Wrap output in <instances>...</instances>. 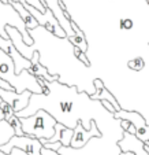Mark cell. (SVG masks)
<instances>
[{
    "instance_id": "1",
    "label": "cell",
    "mask_w": 149,
    "mask_h": 155,
    "mask_svg": "<svg viewBox=\"0 0 149 155\" xmlns=\"http://www.w3.org/2000/svg\"><path fill=\"white\" fill-rule=\"evenodd\" d=\"M0 78L10 82L15 88L17 94L30 91L36 95H44V87H41L38 78L32 76L29 70H24L21 76H17L14 61L2 48H0Z\"/></svg>"
},
{
    "instance_id": "2",
    "label": "cell",
    "mask_w": 149,
    "mask_h": 155,
    "mask_svg": "<svg viewBox=\"0 0 149 155\" xmlns=\"http://www.w3.org/2000/svg\"><path fill=\"white\" fill-rule=\"evenodd\" d=\"M19 120L22 124V130L26 136L38 140H51L55 135V125L58 124V120L53 118L47 110L40 108L36 114Z\"/></svg>"
},
{
    "instance_id": "3",
    "label": "cell",
    "mask_w": 149,
    "mask_h": 155,
    "mask_svg": "<svg viewBox=\"0 0 149 155\" xmlns=\"http://www.w3.org/2000/svg\"><path fill=\"white\" fill-rule=\"evenodd\" d=\"M18 2H21V3L24 4V7L36 18V21L38 22V25H40L41 28L47 29L49 33H52L53 36H56V37H59V38L67 37L66 32L63 30V28H62L60 24H59V21L56 19V17L53 15V12L51 11L49 8H47L45 12H41V11H38L36 7L30 6L26 0H18Z\"/></svg>"
},
{
    "instance_id": "4",
    "label": "cell",
    "mask_w": 149,
    "mask_h": 155,
    "mask_svg": "<svg viewBox=\"0 0 149 155\" xmlns=\"http://www.w3.org/2000/svg\"><path fill=\"white\" fill-rule=\"evenodd\" d=\"M12 148H19L21 151H25L27 155H43V144L38 139H33L30 136H12L8 141L0 146V151L6 155L12 154Z\"/></svg>"
},
{
    "instance_id": "5",
    "label": "cell",
    "mask_w": 149,
    "mask_h": 155,
    "mask_svg": "<svg viewBox=\"0 0 149 155\" xmlns=\"http://www.w3.org/2000/svg\"><path fill=\"white\" fill-rule=\"evenodd\" d=\"M115 120L120 121H130L132 125L135 128V136L144 143L149 141V125L146 124L145 118L140 114L138 111H126V110H120V111L114 114Z\"/></svg>"
},
{
    "instance_id": "6",
    "label": "cell",
    "mask_w": 149,
    "mask_h": 155,
    "mask_svg": "<svg viewBox=\"0 0 149 155\" xmlns=\"http://www.w3.org/2000/svg\"><path fill=\"white\" fill-rule=\"evenodd\" d=\"M0 48L12 58L15 63V73L17 76H21V73L24 70H29L32 68V61L30 59H26L25 56L21 55V52L15 48L14 43L11 41V38H4L3 36L0 35Z\"/></svg>"
},
{
    "instance_id": "7",
    "label": "cell",
    "mask_w": 149,
    "mask_h": 155,
    "mask_svg": "<svg viewBox=\"0 0 149 155\" xmlns=\"http://www.w3.org/2000/svg\"><path fill=\"white\" fill-rule=\"evenodd\" d=\"M100 136H101V132H100V129L97 128L94 121H92V128L89 129V130L85 129L84 125H82V122L79 121V122L77 124V126L74 128V136H73V140H71L70 147L71 148H75V150H81V148H84L92 139L100 137Z\"/></svg>"
},
{
    "instance_id": "8",
    "label": "cell",
    "mask_w": 149,
    "mask_h": 155,
    "mask_svg": "<svg viewBox=\"0 0 149 155\" xmlns=\"http://www.w3.org/2000/svg\"><path fill=\"white\" fill-rule=\"evenodd\" d=\"M33 92L30 91H25L22 94H17L15 91H6L0 88V96L4 102H7L12 108L15 110V114L24 111L25 108L29 106L30 99H32Z\"/></svg>"
},
{
    "instance_id": "9",
    "label": "cell",
    "mask_w": 149,
    "mask_h": 155,
    "mask_svg": "<svg viewBox=\"0 0 149 155\" xmlns=\"http://www.w3.org/2000/svg\"><path fill=\"white\" fill-rule=\"evenodd\" d=\"M93 87H94V94L90 95V99L92 100H99V102H103V100H107V102L112 103V106L115 107V110L118 111H120L122 110V107L119 106V103L116 102V99L114 97V95L111 94V92L107 89V88L104 87V82L101 81L100 78H96L93 81Z\"/></svg>"
},
{
    "instance_id": "10",
    "label": "cell",
    "mask_w": 149,
    "mask_h": 155,
    "mask_svg": "<svg viewBox=\"0 0 149 155\" xmlns=\"http://www.w3.org/2000/svg\"><path fill=\"white\" fill-rule=\"evenodd\" d=\"M74 136V129L67 128L66 125L58 122L55 125V135L51 140H47L48 143H62L65 147L71 146V140Z\"/></svg>"
},
{
    "instance_id": "11",
    "label": "cell",
    "mask_w": 149,
    "mask_h": 155,
    "mask_svg": "<svg viewBox=\"0 0 149 155\" xmlns=\"http://www.w3.org/2000/svg\"><path fill=\"white\" fill-rule=\"evenodd\" d=\"M38 58H40L38 52H34V55H33V58H32V63L33 64H32V68L29 69V73L32 74V76L38 77V78H43V80H45V81H48V82L58 81V77L48 73L47 68L43 66V64L38 62Z\"/></svg>"
},
{
    "instance_id": "12",
    "label": "cell",
    "mask_w": 149,
    "mask_h": 155,
    "mask_svg": "<svg viewBox=\"0 0 149 155\" xmlns=\"http://www.w3.org/2000/svg\"><path fill=\"white\" fill-rule=\"evenodd\" d=\"M11 4L12 7L15 8V11L19 14V17L22 18V21L25 22V26H26V29L27 30H34L36 28H38L40 25H38V22L36 21V18L33 17L32 14H30L29 11H27L26 8L24 7V4L21 3V2H11Z\"/></svg>"
},
{
    "instance_id": "13",
    "label": "cell",
    "mask_w": 149,
    "mask_h": 155,
    "mask_svg": "<svg viewBox=\"0 0 149 155\" xmlns=\"http://www.w3.org/2000/svg\"><path fill=\"white\" fill-rule=\"evenodd\" d=\"M71 28H73V30H74V33H75V35L71 36V37H67L68 41L73 44L74 47L79 48L82 52L86 54V51H88V41H86V38H85L84 32H82V30L77 26V24L74 22L73 19H71Z\"/></svg>"
},
{
    "instance_id": "14",
    "label": "cell",
    "mask_w": 149,
    "mask_h": 155,
    "mask_svg": "<svg viewBox=\"0 0 149 155\" xmlns=\"http://www.w3.org/2000/svg\"><path fill=\"white\" fill-rule=\"evenodd\" d=\"M7 124H8V125L11 126L12 129H14V135H15V136H26V135L24 133V130H22V124H21L19 117L14 115V117H12Z\"/></svg>"
},
{
    "instance_id": "15",
    "label": "cell",
    "mask_w": 149,
    "mask_h": 155,
    "mask_svg": "<svg viewBox=\"0 0 149 155\" xmlns=\"http://www.w3.org/2000/svg\"><path fill=\"white\" fill-rule=\"evenodd\" d=\"M0 107H2V111H3V117H4V121L6 122H8L10 120H11L12 117L15 115V110L11 107V106L8 104L7 102H2V104H0Z\"/></svg>"
},
{
    "instance_id": "16",
    "label": "cell",
    "mask_w": 149,
    "mask_h": 155,
    "mask_svg": "<svg viewBox=\"0 0 149 155\" xmlns=\"http://www.w3.org/2000/svg\"><path fill=\"white\" fill-rule=\"evenodd\" d=\"M144 66H145V61H144L141 56H137V58H134L133 61L129 62V68L132 69V70H134V71L142 70Z\"/></svg>"
},
{
    "instance_id": "17",
    "label": "cell",
    "mask_w": 149,
    "mask_h": 155,
    "mask_svg": "<svg viewBox=\"0 0 149 155\" xmlns=\"http://www.w3.org/2000/svg\"><path fill=\"white\" fill-rule=\"evenodd\" d=\"M74 55H75L77 59H79V62H82V63L85 64V66H90V62H89V59L86 58V54L82 52L79 48L74 47Z\"/></svg>"
},
{
    "instance_id": "18",
    "label": "cell",
    "mask_w": 149,
    "mask_h": 155,
    "mask_svg": "<svg viewBox=\"0 0 149 155\" xmlns=\"http://www.w3.org/2000/svg\"><path fill=\"white\" fill-rule=\"evenodd\" d=\"M133 26H134V22H133L132 19H129V18H126V19H120V24H119L120 29L130 30V29H133Z\"/></svg>"
},
{
    "instance_id": "19",
    "label": "cell",
    "mask_w": 149,
    "mask_h": 155,
    "mask_svg": "<svg viewBox=\"0 0 149 155\" xmlns=\"http://www.w3.org/2000/svg\"><path fill=\"white\" fill-rule=\"evenodd\" d=\"M120 126H122V129H123V132H127L130 128H132V122L130 121H120Z\"/></svg>"
},
{
    "instance_id": "20",
    "label": "cell",
    "mask_w": 149,
    "mask_h": 155,
    "mask_svg": "<svg viewBox=\"0 0 149 155\" xmlns=\"http://www.w3.org/2000/svg\"><path fill=\"white\" fill-rule=\"evenodd\" d=\"M41 154L43 155H60L58 151H52V150L44 148V147H43V150H41Z\"/></svg>"
},
{
    "instance_id": "21",
    "label": "cell",
    "mask_w": 149,
    "mask_h": 155,
    "mask_svg": "<svg viewBox=\"0 0 149 155\" xmlns=\"http://www.w3.org/2000/svg\"><path fill=\"white\" fill-rule=\"evenodd\" d=\"M2 102H3V99H2V96H0V104H2ZM0 122H4V117H3V111H2V107H0Z\"/></svg>"
},
{
    "instance_id": "22",
    "label": "cell",
    "mask_w": 149,
    "mask_h": 155,
    "mask_svg": "<svg viewBox=\"0 0 149 155\" xmlns=\"http://www.w3.org/2000/svg\"><path fill=\"white\" fill-rule=\"evenodd\" d=\"M11 2H12V0H0V3L4 4V6H8V4L11 3Z\"/></svg>"
},
{
    "instance_id": "23",
    "label": "cell",
    "mask_w": 149,
    "mask_h": 155,
    "mask_svg": "<svg viewBox=\"0 0 149 155\" xmlns=\"http://www.w3.org/2000/svg\"><path fill=\"white\" fill-rule=\"evenodd\" d=\"M120 155H134V154H133V152H122Z\"/></svg>"
},
{
    "instance_id": "24",
    "label": "cell",
    "mask_w": 149,
    "mask_h": 155,
    "mask_svg": "<svg viewBox=\"0 0 149 155\" xmlns=\"http://www.w3.org/2000/svg\"><path fill=\"white\" fill-rule=\"evenodd\" d=\"M145 2H146V3H148V4H149V0H145Z\"/></svg>"
}]
</instances>
